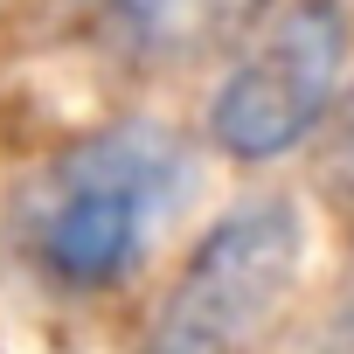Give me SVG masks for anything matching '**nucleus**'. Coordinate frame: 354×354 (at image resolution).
Instances as JSON below:
<instances>
[{
  "mask_svg": "<svg viewBox=\"0 0 354 354\" xmlns=\"http://www.w3.org/2000/svg\"><path fill=\"white\" fill-rule=\"evenodd\" d=\"M188 195V146L153 118L104 125L77 146H63L21 209V257L28 271L63 299H104L118 292L160 223Z\"/></svg>",
  "mask_w": 354,
  "mask_h": 354,
  "instance_id": "f257e3e1",
  "label": "nucleus"
},
{
  "mask_svg": "<svg viewBox=\"0 0 354 354\" xmlns=\"http://www.w3.org/2000/svg\"><path fill=\"white\" fill-rule=\"evenodd\" d=\"M306 264V223L285 195L236 202L202 230L188 264L160 292L139 354H250Z\"/></svg>",
  "mask_w": 354,
  "mask_h": 354,
  "instance_id": "f03ea898",
  "label": "nucleus"
},
{
  "mask_svg": "<svg viewBox=\"0 0 354 354\" xmlns=\"http://www.w3.org/2000/svg\"><path fill=\"white\" fill-rule=\"evenodd\" d=\"M340 84H347V8L292 0L223 70L209 97V146L236 167H271L326 125Z\"/></svg>",
  "mask_w": 354,
  "mask_h": 354,
  "instance_id": "7ed1b4c3",
  "label": "nucleus"
},
{
  "mask_svg": "<svg viewBox=\"0 0 354 354\" xmlns=\"http://www.w3.org/2000/svg\"><path fill=\"white\" fill-rule=\"evenodd\" d=\"M271 15V0H104V35L132 63H188Z\"/></svg>",
  "mask_w": 354,
  "mask_h": 354,
  "instance_id": "20e7f679",
  "label": "nucleus"
},
{
  "mask_svg": "<svg viewBox=\"0 0 354 354\" xmlns=\"http://www.w3.org/2000/svg\"><path fill=\"white\" fill-rule=\"evenodd\" d=\"M333 160H340V181L354 188V84H347V111H340V153H333Z\"/></svg>",
  "mask_w": 354,
  "mask_h": 354,
  "instance_id": "39448f33",
  "label": "nucleus"
},
{
  "mask_svg": "<svg viewBox=\"0 0 354 354\" xmlns=\"http://www.w3.org/2000/svg\"><path fill=\"white\" fill-rule=\"evenodd\" d=\"M326 354H354V313L340 319V333H333V347H326Z\"/></svg>",
  "mask_w": 354,
  "mask_h": 354,
  "instance_id": "423d86ee",
  "label": "nucleus"
},
{
  "mask_svg": "<svg viewBox=\"0 0 354 354\" xmlns=\"http://www.w3.org/2000/svg\"><path fill=\"white\" fill-rule=\"evenodd\" d=\"M340 8H354V0H340Z\"/></svg>",
  "mask_w": 354,
  "mask_h": 354,
  "instance_id": "0eeeda50",
  "label": "nucleus"
}]
</instances>
